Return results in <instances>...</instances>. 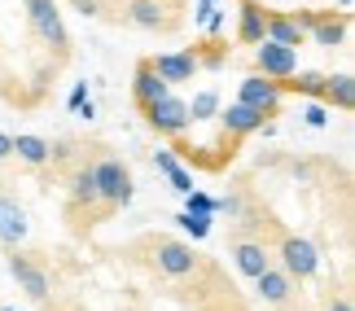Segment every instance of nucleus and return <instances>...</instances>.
I'll return each mask as SVG.
<instances>
[{
  "label": "nucleus",
  "instance_id": "1",
  "mask_svg": "<svg viewBox=\"0 0 355 311\" xmlns=\"http://www.w3.org/2000/svg\"><path fill=\"white\" fill-rule=\"evenodd\" d=\"M92 180H97V202H101L105 215H110V211H123V206L132 202V193H136L128 162H119V158L92 162Z\"/></svg>",
  "mask_w": 355,
  "mask_h": 311
},
{
  "label": "nucleus",
  "instance_id": "2",
  "mask_svg": "<svg viewBox=\"0 0 355 311\" xmlns=\"http://www.w3.org/2000/svg\"><path fill=\"white\" fill-rule=\"evenodd\" d=\"M277 254H281V272L290 281H307V276H316V267H320V250L311 246L307 237H294V233L281 237Z\"/></svg>",
  "mask_w": 355,
  "mask_h": 311
},
{
  "label": "nucleus",
  "instance_id": "3",
  "mask_svg": "<svg viewBox=\"0 0 355 311\" xmlns=\"http://www.w3.org/2000/svg\"><path fill=\"white\" fill-rule=\"evenodd\" d=\"M26 5V18H31L35 35L44 39V44H53L58 53H66V44H71V35H66V22H62V9L58 0H22Z\"/></svg>",
  "mask_w": 355,
  "mask_h": 311
},
{
  "label": "nucleus",
  "instance_id": "4",
  "mask_svg": "<svg viewBox=\"0 0 355 311\" xmlns=\"http://www.w3.org/2000/svg\"><path fill=\"white\" fill-rule=\"evenodd\" d=\"M154 267H158L162 276H171V281L193 276V272H198V250L189 246V241L158 237V246H154Z\"/></svg>",
  "mask_w": 355,
  "mask_h": 311
},
{
  "label": "nucleus",
  "instance_id": "5",
  "mask_svg": "<svg viewBox=\"0 0 355 311\" xmlns=\"http://www.w3.org/2000/svg\"><path fill=\"white\" fill-rule=\"evenodd\" d=\"M9 272H13V281H18V290L26 294L31 303H44L49 299V272H44V263L40 259H31V254H22V250H13L9 254Z\"/></svg>",
  "mask_w": 355,
  "mask_h": 311
},
{
  "label": "nucleus",
  "instance_id": "6",
  "mask_svg": "<svg viewBox=\"0 0 355 311\" xmlns=\"http://www.w3.org/2000/svg\"><path fill=\"white\" fill-rule=\"evenodd\" d=\"M145 123L154 127L158 136H184L189 132V110H184V101L175 97V92H167L162 101L145 105Z\"/></svg>",
  "mask_w": 355,
  "mask_h": 311
},
{
  "label": "nucleus",
  "instance_id": "7",
  "mask_svg": "<svg viewBox=\"0 0 355 311\" xmlns=\"http://www.w3.org/2000/svg\"><path fill=\"white\" fill-rule=\"evenodd\" d=\"M294 71H298V48H281V44H272V39L254 44V75L281 84V79H290Z\"/></svg>",
  "mask_w": 355,
  "mask_h": 311
},
{
  "label": "nucleus",
  "instance_id": "8",
  "mask_svg": "<svg viewBox=\"0 0 355 311\" xmlns=\"http://www.w3.org/2000/svg\"><path fill=\"white\" fill-rule=\"evenodd\" d=\"M149 71H154L167 88L175 84H189L198 75V48H180V53H158V57H145Z\"/></svg>",
  "mask_w": 355,
  "mask_h": 311
},
{
  "label": "nucleus",
  "instance_id": "9",
  "mask_svg": "<svg viewBox=\"0 0 355 311\" xmlns=\"http://www.w3.org/2000/svg\"><path fill=\"white\" fill-rule=\"evenodd\" d=\"M298 26H311V39H316L320 48H343L347 44V26H351V18L347 13H303V18H298Z\"/></svg>",
  "mask_w": 355,
  "mask_h": 311
},
{
  "label": "nucleus",
  "instance_id": "10",
  "mask_svg": "<svg viewBox=\"0 0 355 311\" xmlns=\"http://www.w3.org/2000/svg\"><path fill=\"white\" fill-rule=\"evenodd\" d=\"M237 101H241V105H250V110H259L263 118H277V114H281V88L272 84V79H263V75L241 79Z\"/></svg>",
  "mask_w": 355,
  "mask_h": 311
},
{
  "label": "nucleus",
  "instance_id": "11",
  "mask_svg": "<svg viewBox=\"0 0 355 311\" xmlns=\"http://www.w3.org/2000/svg\"><path fill=\"white\" fill-rule=\"evenodd\" d=\"M228 254H233V263H237V272L241 276H263L268 267H272V250H268V241H254V237H233V246H228Z\"/></svg>",
  "mask_w": 355,
  "mask_h": 311
},
{
  "label": "nucleus",
  "instance_id": "12",
  "mask_svg": "<svg viewBox=\"0 0 355 311\" xmlns=\"http://www.w3.org/2000/svg\"><path fill=\"white\" fill-rule=\"evenodd\" d=\"M220 118H224V132L233 141H241V136H250V132H263L268 127V118L259 114V110H250V105H241V101H233L228 110H220Z\"/></svg>",
  "mask_w": 355,
  "mask_h": 311
},
{
  "label": "nucleus",
  "instance_id": "13",
  "mask_svg": "<svg viewBox=\"0 0 355 311\" xmlns=\"http://www.w3.org/2000/svg\"><path fill=\"white\" fill-rule=\"evenodd\" d=\"M22 237H26V211L18 206V197L0 193V241L18 250V246H22Z\"/></svg>",
  "mask_w": 355,
  "mask_h": 311
},
{
  "label": "nucleus",
  "instance_id": "14",
  "mask_svg": "<svg viewBox=\"0 0 355 311\" xmlns=\"http://www.w3.org/2000/svg\"><path fill=\"white\" fill-rule=\"evenodd\" d=\"M263 39H272V44H281V48H303V44H307V31L298 26V18H285V13H268Z\"/></svg>",
  "mask_w": 355,
  "mask_h": 311
},
{
  "label": "nucleus",
  "instance_id": "15",
  "mask_svg": "<svg viewBox=\"0 0 355 311\" xmlns=\"http://www.w3.org/2000/svg\"><path fill=\"white\" fill-rule=\"evenodd\" d=\"M254 285H259V299L272 303V307H285V303H290V294H294V281L285 276L277 263H272L263 276H254Z\"/></svg>",
  "mask_w": 355,
  "mask_h": 311
},
{
  "label": "nucleus",
  "instance_id": "16",
  "mask_svg": "<svg viewBox=\"0 0 355 311\" xmlns=\"http://www.w3.org/2000/svg\"><path fill=\"white\" fill-rule=\"evenodd\" d=\"M167 92H171V88L162 84L154 71H149V62L136 66V75H132V97H136V105H141V110H145V105H154V101H162Z\"/></svg>",
  "mask_w": 355,
  "mask_h": 311
},
{
  "label": "nucleus",
  "instance_id": "17",
  "mask_svg": "<svg viewBox=\"0 0 355 311\" xmlns=\"http://www.w3.org/2000/svg\"><path fill=\"white\" fill-rule=\"evenodd\" d=\"M123 18H128L132 26H141V31H167V26H171V18L162 13L158 0H132Z\"/></svg>",
  "mask_w": 355,
  "mask_h": 311
},
{
  "label": "nucleus",
  "instance_id": "18",
  "mask_svg": "<svg viewBox=\"0 0 355 311\" xmlns=\"http://www.w3.org/2000/svg\"><path fill=\"white\" fill-rule=\"evenodd\" d=\"M263 26H268V9L259 5V0H241L237 39H241V44H263Z\"/></svg>",
  "mask_w": 355,
  "mask_h": 311
},
{
  "label": "nucleus",
  "instance_id": "19",
  "mask_svg": "<svg viewBox=\"0 0 355 311\" xmlns=\"http://www.w3.org/2000/svg\"><path fill=\"white\" fill-rule=\"evenodd\" d=\"M66 193H71V211L97 206V180H92V167L71 171V180H66Z\"/></svg>",
  "mask_w": 355,
  "mask_h": 311
},
{
  "label": "nucleus",
  "instance_id": "20",
  "mask_svg": "<svg viewBox=\"0 0 355 311\" xmlns=\"http://www.w3.org/2000/svg\"><path fill=\"white\" fill-rule=\"evenodd\" d=\"M324 105H334V110H351L355 105V79L343 71V75H324V92H320Z\"/></svg>",
  "mask_w": 355,
  "mask_h": 311
},
{
  "label": "nucleus",
  "instance_id": "21",
  "mask_svg": "<svg viewBox=\"0 0 355 311\" xmlns=\"http://www.w3.org/2000/svg\"><path fill=\"white\" fill-rule=\"evenodd\" d=\"M49 154H53V141H44V136H13V158L18 162H26V167H44L49 162Z\"/></svg>",
  "mask_w": 355,
  "mask_h": 311
},
{
  "label": "nucleus",
  "instance_id": "22",
  "mask_svg": "<svg viewBox=\"0 0 355 311\" xmlns=\"http://www.w3.org/2000/svg\"><path fill=\"white\" fill-rule=\"evenodd\" d=\"M154 167L167 175V184L175 188V193H193V175L180 167V158H175L171 150H158V154H154Z\"/></svg>",
  "mask_w": 355,
  "mask_h": 311
},
{
  "label": "nucleus",
  "instance_id": "23",
  "mask_svg": "<svg viewBox=\"0 0 355 311\" xmlns=\"http://www.w3.org/2000/svg\"><path fill=\"white\" fill-rule=\"evenodd\" d=\"M184 110H189V123H198V118H211L215 110H220V92H215V88L198 92L193 101H184Z\"/></svg>",
  "mask_w": 355,
  "mask_h": 311
},
{
  "label": "nucleus",
  "instance_id": "24",
  "mask_svg": "<svg viewBox=\"0 0 355 311\" xmlns=\"http://www.w3.org/2000/svg\"><path fill=\"white\" fill-rule=\"evenodd\" d=\"M184 215H207V220H211V211H215V197H207V193H198V188H193V193H184Z\"/></svg>",
  "mask_w": 355,
  "mask_h": 311
},
{
  "label": "nucleus",
  "instance_id": "25",
  "mask_svg": "<svg viewBox=\"0 0 355 311\" xmlns=\"http://www.w3.org/2000/svg\"><path fill=\"white\" fill-rule=\"evenodd\" d=\"M175 220H180L184 233H193V241H198V237H207V228H211L207 215H175Z\"/></svg>",
  "mask_w": 355,
  "mask_h": 311
},
{
  "label": "nucleus",
  "instance_id": "26",
  "mask_svg": "<svg viewBox=\"0 0 355 311\" xmlns=\"http://www.w3.org/2000/svg\"><path fill=\"white\" fill-rule=\"evenodd\" d=\"M303 114H307V127H324V123H329V105H324V101H311Z\"/></svg>",
  "mask_w": 355,
  "mask_h": 311
},
{
  "label": "nucleus",
  "instance_id": "27",
  "mask_svg": "<svg viewBox=\"0 0 355 311\" xmlns=\"http://www.w3.org/2000/svg\"><path fill=\"white\" fill-rule=\"evenodd\" d=\"M211 13H215V0H198V9H193V22H198V26H207V22H211Z\"/></svg>",
  "mask_w": 355,
  "mask_h": 311
},
{
  "label": "nucleus",
  "instance_id": "28",
  "mask_svg": "<svg viewBox=\"0 0 355 311\" xmlns=\"http://www.w3.org/2000/svg\"><path fill=\"white\" fill-rule=\"evenodd\" d=\"M75 9L84 13V18H97V13H101V9H97V0H75Z\"/></svg>",
  "mask_w": 355,
  "mask_h": 311
},
{
  "label": "nucleus",
  "instance_id": "29",
  "mask_svg": "<svg viewBox=\"0 0 355 311\" xmlns=\"http://www.w3.org/2000/svg\"><path fill=\"white\" fill-rule=\"evenodd\" d=\"M324 311H355V307H351L347 294H338V299H329V307H324Z\"/></svg>",
  "mask_w": 355,
  "mask_h": 311
},
{
  "label": "nucleus",
  "instance_id": "30",
  "mask_svg": "<svg viewBox=\"0 0 355 311\" xmlns=\"http://www.w3.org/2000/svg\"><path fill=\"white\" fill-rule=\"evenodd\" d=\"M9 158H13V136L0 132V162H9Z\"/></svg>",
  "mask_w": 355,
  "mask_h": 311
},
{
  "label": "nucleus",
  "instance_id": "31",
  "mask_svg": "<svg viewBox=\"0 0 355 311\" xmlns=\"http://www.w3.org/2000/svg\"><path fill=\"white\" fill-rule=\"evenodd\" d=\"M84 101H88V84H75V92H71V105L79 110V105H84Z\"/></svg>",
  "mask_w": 355,
  "mask_h": 311
},
{
  "label": "nucleus",
  "instance_id": "32",
  "mask_svg": "<svg viewBox=\"0 0 355 311\" xmlns=\"http://www.w3.org/2000/svg\"><path fill=\"white\" fill-rule=\"evenodd\" d=\"M338 5H343V13H347V9H351V0H338Z\"/></svg>",
  "mask_w": 355,
  "mask_h": 311
}]
</instances>
